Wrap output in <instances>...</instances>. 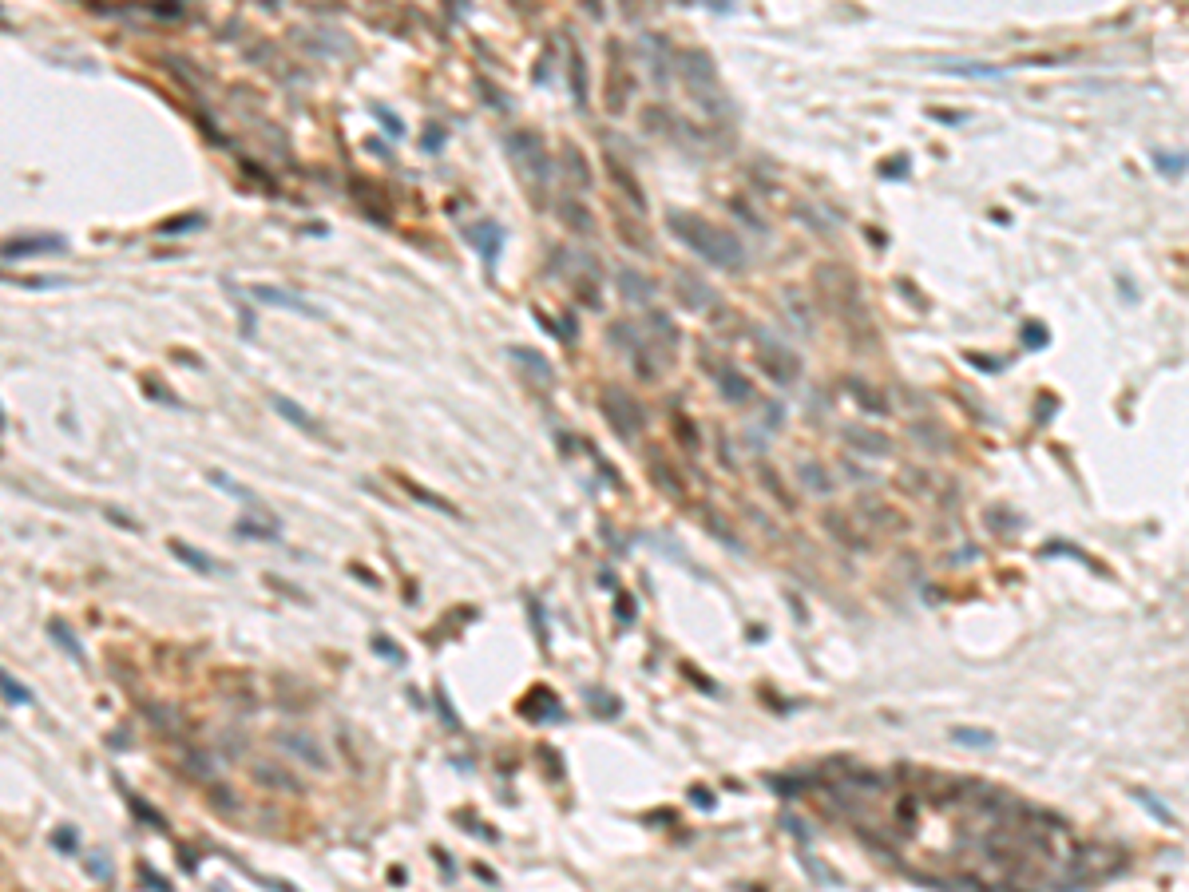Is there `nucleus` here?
<instances>
[{
    "instance_id": "1",
    "label": "nucleus",
    "mask_w": 1189,
    "mask_h": 892,
    "mask_svg": "<svg viewBox=\"0 0 1189 892\" xmlns=\"http://www.w3.org/2000/svg\"><path fill=\"white\" fill-rule=\"evenodd\" d=\"M666 230H671L686 250H694L698 258H706L710 266H722V270H729V274H742L745 270V246L737 243V234L714 226L710 218L694 215V210L671 207L666 210Z\"/></svg>"
},
{
    "instance_id": "2",
    "label": "nucleus",
    "mask_w": 1189,
    "mask_h": 892,
    "mask_svg": "<svg viewBox=\"0 0 1189 892\" xmlns=\"http://www.w3.org/2000/svg\"><path fill=\"white\" fill-rule=\"evenodd\" d=\"M678 76H682V84L691 87V96H698V104L706 107V112H722V79H718V68H714V60L710 52H702V48H682L678 52Z\"/></svg>"
},
{
    "instance_id": "3",
    "label": "nucleus",
    "mask_w": 1189,
    "mask_h": 892,
    "mask_svg": "<svg viewBox=\"0 0 1189 892\" xmlns=\"http://www.w3.org/2000/svg\"><path fill=\"white\" fill-rule=\"evenodd\" d=\"M817 286H821L825 302L833 306L841 317H848V326H856V314L868 317V309L861 302V282H856L853 270H845V266H817Z\"/></svg>"
},
{
    "instance_id": "4",
    "label": "nucleus",
    "mask_w": 1189,
    "mask_h": 892,
    "mask_svg": "<svg viewBox=\"0 0 1189 892\" xmlns=\"http://www.w3.org/2000/svg\"><path fill=\"white\" fill-rule=\"evenodd\" d=\"M504 152L519 167V175H527L535 187H547V179H552V155H547L544 135L519 127V132H512L504 139Z\"/></svg>"
},
{
    "instance_id": "5",
    "label": "nucleus",
    "mask_w": 1189,
    "mask_h": 892,
    "mask_svg": "<svg viewBox=\"0 0 1189 892\" xmlns=\"http://www.w3.org/2000/svg\"><path fill=\"white\" fill-rule=\"evenodd\" d=\"M599 409H603V417L611 420V428L623 440H631L635 433H643L646 428V409L635 400V393H627L623 385H603V393H599Z\"/></svg>"
},
{
    "instance_id": "6",
    "label": "nucleus",
    "mask_w": 1189,
    "mask_h": 892,
    "mask_svg": "<svg viewBox=\"0 0 1189 892\" xmlns=\"http://www.w3.org/2000/svg\"><path fill=\"white\" fill-rule=\"evenodd\" d=\"M757 369H762L777 389H789L797 377H801V357H797L789 345L773 342V337H757Z\"/></svg>"
},
{
    "instance_id": "7",
    "label": "nucleus",
    "mask_w": 1189,
    "mask_h": 892,
    "mask_svg": "<svg viewBox=\"0 0 1189 892\" xmlns=\"http://www.w3.org/2000/svg\"><path fill=\"white\" fill-rule=\"evenodd\" d=\"M274 741L286 749L289 758L306 761L309 769H329V754H325V746H322V741H317L314 734H306V730H282V734H274Z\"/></svg>"
},
{
    "instance_id": "8",
    "label": "nucleus",
    "mask_w": 1189,
    "mask_h": 892,
    "mask_svg": "<svg viewBox=\"0 0 1189 892\" xmlns=\"http://www.w3.org/2000/svg\"><path fill=\"white\" fill-rule=\"evenodd\" d=\"M52 250H64V234H20V238L0 243V258L5 262H20V258H32V254H52Z\"/></svg>"
},
{
    "instance_id": "9",
    "label": "nucleus",
    "mask_w": 1189,
    "mask_h": 892,
    "mask_svg": "<svg viewBox=\"0 0 1189 892\" xmlns=\"http://www.w3.org/2000/svg\"><path fill=\"white\" fill-rule=\"evenodd\" d=\"M254 302H266V306H278V309H289V314H302V317H322V309H317L314 302H306L302 294H294V290H278V286H250L246 290Z\"/></svg>"
},
{
    "instance_id": "10",
    "label": "nucleus",
    "mask_w": 1189,
    "mask_h": 892,
    "mask_svg": "<svg viewBox=\"0 0 1189 892\" xmlns=\"http://www.w3.org/2000/svg\"><path fill=\"white\" fill-rule=\"evenodd\" d=\"M464 238L480 250L488 270H496V258H499V246H504V226H496L492 218H480V223H468L464 226Z\"/></svg>"
},
{
    "instance_id": "11",
    "label": "nucleus",
    "mask_w": 1189,
    "mask_h": 892,
    "mask_svg": "<svg viewBox=\"0 0 1189 892\" xmlns=\"http://www.w3.org/2000/svg\"><path fill=\"white\" fill-rule=\"evenodd\" d=\"M603 171L607 179L615 183V190L627 198V203H635V210H646V195H643V187H638V179L635 171L623 163V159H615V155H603Z\"/></svg>"
},
{
    "instance_id": "12",
    "label": "nucleus",
    "mask_w": 1189,
    "mask_h": 892,
    "mask_svg": "<svg viewBox=\"0 0 1189 892\" xmlns=\"http://www.w3.org/2000/svg\"><path fill=\"white\" fill-rule=\"evenodd\" d=\"M250 777H254L258 786H266V789H282V794H306L302 777H297L294 769H286V766H274V761H254V766H250Z\"/></svg>"
},
{
    "instance_id": "13",
    "label": "nucleus",
    "mask_w": 1189,
    "mask_h": 892,
    "mask_svg": "<svg viewBox=\"0 0 1189 892\" xmlns=\"http://www.w3.org/2000/svg\"><path fill=\"white\" fill-rule=\"evenodd\" d=\"M674 282H678V298H682V306L698 309V314H706V309L718 306V294L702 282V278L686 274V270H674Z\"/></svg>"
},
{
    "instance_id": "14",
    "label": "nucleus",
    "mask_w": 1189,
    "mask_h": 892,
    "mask_svg": "<svg viewBox=\"0 0 1189 892\" xmlns=\"http://www.w3.org/2000/svg\"><path fill=\"white\" fill-rule=\"evenodd\" d=\"M559 218H563V226H572L575 234H583V238H591L595 234V210L583 203V198H575V195H567V198H559Z\"/></svg>"
},
{
    "instance_id": "15",
    "label": "nucleus",
    "mask_w": 1189,
    "mask_h": 892,
    "mask_svg": "<svg viewBox=\"0 0 1189 892\" xmlns=\"http://www.w3.org/2000/svg\"><path fill=\"white\" fill-rule=\"evenodd\" d=\"M615 282H618V290H623L627 302H635V306H651V302H654V282L643 274V270L623 266V270L615 274Z\"/></svg>"
},
{
    "instance_id": "16",
    "label": "nucleus",
    "mask_w": 1189,
    "mask_h": 892,
    "mask_svg": "<svg viewBox=\"0 0 1189 892\" xmlns=\"http://www.w3.org/2000/svg\"><path fill=\"white\" fill-rule=\"evenodd\" d=\"M270 405H274L278 413H282V417H286V420H289V425H294V428H302L306 437H317V440H325V445H334V440L325 437V428L317 425V420L309 417L306 409L297 405V400H289V397H278V393H274V397H270Z\"/></svg>"
},
{
    "instance_id": "17",
    "label": "nucleus",
    "mask_w": 1189,
    "mask_h": 892,
    "mask_svg": "<svg viewBox=\"0 0 1189 892\" xmlns=\"http://www.w3.org/2000/svg\"><path fill=\"white\" fill-rule=\"evenodd\" d=\"M167 547H171V556L178 559V564L191 567L195 575H218V571H223V564H218L215 556H206V551L191 547L187 539H178V536H175V539H167Z\"/></svg>"
},
{
    "instance_id": "18",
    "label": "nucleus",
    "mask_w": 1189,
    "mask_h": 892,
    "mask_svg": "<svg viewBox=\"0 0 1189 892\" xmlns=\"http://www.w3.org/2000/svg\"><path fill=\"white\" fill-rule=\"evenodd\" d=\"M611 56H615V64H611V87H607V107L618 115L627 107V96H631L635 79L627 76V68H623V48L611 44Z\"/></svg>"
},
{
    "instance_id": "19",
    "label": "nucleus",
    "mask_w": 1189,
    "mask_h": 892,
    "mask_svg": "<svg viewBox=\"0 0 1189 892\" xmlns=\"http://www.w3.org/2000/svg\"><path fill=\"white\" fill-rule=\"evenodd\" d=\"M821 524H825V532L833 536L841 547H848V551H864V547H868V544H864V536H861V532H853V520H848L845 512H825V516H821Z\"/></svg>"
},
{
    "instance_id": "20",
    "label": "nucleus",
    "mask_w": 1189,
    "mask_h": 892,
    "mask_svg": "<svg viewBox=\"0 0 1189 892\" xmlns=\"http://www.w3.org/2000/svg\"><path fill=\"white\" fill-rule=\"evenodd\" d=\"M845 440H848V445H856L861 453H873V456H888V453H892V440H888L884 433H876V428H868V425H848L845 428Z\"/></svg>"
},
{
    "instance_id": "21",
    "label": "nucleus",
    "mask_w": 1189,
    "mask_h": 892,
    "mask_svg": "<svg viewBox=\"0 0 1189 892\" xmlns=\"http://www.w3.org/2000/svg\"><path fill=\"white\" fill-rule=\"evenodd\" d=\"M845 393L853 397L868 417H884V413H888V400H884L881 393H876V389L868 385V381H861V377H848V381H845Z\"/></svg>"
},
{
    "instance_id": "22",
    "label": "nucleus",
    "mask_w": 1189,
    "mask_h": 892,
    "mask_svg": "<svg viewBox=\"0 0 1189 892\" xmlns=\"http://www.w3.org/2000/svg\"><path fill=\"white\" fill-rule=\"evenodd\" d=\"M718 389H722V397L729 400V405H745V400H754V385H749L734 365L718 369Z\"/></svg>"
},
{
    "instance_id": "23",
    "label": "nucleus",
    "mask_w": 1189,
    "mask_h": 892,
    "mask_svg": "<svg viewBox=\"0 0 1189 892\" xmlns=\"http://www.w3.org/2000/svg\"><path fill=\"white\" fill-rule=\"evenodd\" d=\"M567 64H572V68H567V76H572L575 107H587V104H591V99H587V96H591V84H587V60H583V48H579L575 40H572V56H567Z\"/></svg>"
},
{
    "instance_id": "24",
    "label": "nucleus",
    "mask_w": 1189,
    "mask_h": 892,
    "mask_svg": "<svg viewBox=\"0 0 1189 892\" xmlns=\"http://www.w3.org/2000/svg\"><path fill=\"white\" fill-rule=\"evenodd\" d=\"M508 354H512V361H516V365H524V369H532V373H535L539 381H544V385H555V369H552V361H547V357H539V354H535V349H524V345H512V349H508Z\"/></svg>"
},
{
    "instance_id": "25",
    "label": "nucleus",
    "mask_w": 1189,
    "mask_h": 892,
    "mask_svg": "<svg viewBox=\"0 0 1189 892\" xmlns=\"http://www.w3.org/2000/svg\"><path fill=\"white\" fill-rule=\"evenodd\" d=\"M397 484H401V488H405V492L413 496V500H421L425 508H433V512H444V516H461V512H456V504H453V500H444V496L428 492V488H421V484H416V480H408V476H397Z\"/></svg>"
},
{
    "instance_id": "26",
    "label": "nucleus",
    "mask_w": 1189,
    "mask_h": 892,
    "mask_svg": "<svg viewBox=\"0 0 1189 892\" xmlns=\"http://www.w3.org/2000/svg\"><path fill=\"white\" fill-rule=\"evenodd\" d=\"M671 433L678 440V448H686V453H698L702 448V437H698V425L686 413H674L671 417Z\"/></svg>"
},
{
    "instance_id": "27",
    "label": "nucleus",
    "mask_w": 1189,
    "mask_h": 892,
    "mask_svg": "<svg viewBox=\"0 0 1189 892\" xmlns=\"http://www.w3.org/2000/svg\"><path fill=\"white\" fill-rule=\"evenodd\" d=\"M651 476H654V484L663 488V492H671V496H682L686 492V484L678 480V473L658 453H651Z\"/></svg>"
},
{
    "instance_id": "28",
    "label": "nucleus",
    "mask_w": 1189,
    "mask_h": 892,
    "mask_svg": "<svg viewBox=\"0 0 1189 892\" xmlns=\"http://www.w3.org/2000/svg\"><path fill=\"white\" fill-rule=\"evenodd\" d=\"M757 476H762V488H765V492L773 496L777 504L785 508V512H793L797 504H793V496L785 492V484H782V476H777V468H773V464H762V468H757Z\"/></svg>"
},
{
    "instance_id": "29",
    "label": "nucleus",
    "mask_w": 1189,
    "mask_h": 892,
    "mask_svg": "<svg viewBox=\"0 0 1189 892\" xmlns=\"http://www.w3.org/2000/svg\"><path fill=\"white\" fill-rule=\"evenodd\" d=\"M563 159H567V175H575L579 187H591V167H587V159L575 143H563Z\"/></svg>"
},
{
    "instance_id": "30",
    "label": "nucleus",
    "mask_w": 1189,
    "mask_h": 892,
    "mask_svg": "<svg viewBox=\"0 0 1189 892\" xmlns=\"http://www.w3.org/2000/svg\"><path fill=\"white\" fill-rule=\"evenodd\" d=\"M0 694H5L13 706H28V703H36L32 690H28L24 683H16V678L8 675V670H0Z\"/></svg>"
},
{
    "instance_id": "31",
    "label": "nucleus",
    "mask_w": 1189,
    "mask_h": 892,
    "mask_svg": "<svg viewBox=\"0 0 1189 892\" xmlns=\"http://www.w3.org/2000/svg\"><path fill=\"white\" fill-rule=\"evenodd\" d=\"M48 635H52L56 643L64 647V650H68V655H72V658H76V663H84V647L76 643V635H72V627H68V623H59V619H52V623H48Z\"/></svg>"
},
{
    "instance_id": "32",
    "label": "nucleus",
    "mask_w": 1189,
    "mask_h": 892,
    "mask_svg": "<svg viewBox=\"0 0 1189 892\" xmlns=\"http://www.w3.org/2000/svg\"><path fill=\"white\" fill-rule=\"evenodd\" d=\"M238 536H246V539H266V544H274L278 536V524L270 520V524H262V520H238Z\"/></svg>"
},
{
    "instance_id": "33",
    "label": "nucleus",
    "mask_w": 1189,
    "mask_h": 892,
    "mask_svg": "<svg viewBox=\"0 0 1189 892\" xmlns=\"http://www.w3.org/2000/svg\"><path fill=\"white\" fill-rule=\"evenodd\" d=\"M615 223H618V234H623V243H627V246H638L643 254H651V250H654V246H651V234H646V230L638 226V223H635V230H631V218H623V215H618Z\"/></svg>"
},
{
    "instance_id": "34",
    "label": "nucleus",
    "mask_w": 1189,
    "mask_h": 892,
    "mask_svg": "<svg viewBox=\"0 0 1189 892\" xmlns=\"http://www.w3.org/2000/svg\"><path fill=\"white\" fill-rule=\"evenodd\" d=\"M801 476H805V484L813 488V492H833V480H828V473L817 460H805L801 464Z\"/></svg>"
},
{
    "instance_id": "35",
    "label": "nucleus",
    "mask_w": 1189,
    "mask_h": 892,
    "mask_svg": "<svg viewBox=\"0 0 1189 892\" xmlns=\"http://www.w3.org/2000/svg\"><path fill=\"white\" fill-rule=\"evenodd\" d=\"M952 741H959V746H972V749H979V746H992V741H995V734H987V730H972V726H956V730H952Z\"/></svg>"
},
{
    "instance_id": "36",
    "label": "nucleus",
    "mask_w": 1189,
    "mask_h": 892,
    "mask_svg": "<svg viewBox=\"0 0 1189 892\" xmlns=\"http://www.w3.org/2000/svg\"><path fill=\"white\" fill-rule=\"evenodd\" d=\"M864 512H868V520H876V524L892 528V532H901V528H904V520L896 516L892 508H884V504H864Z\"/></svg>"
},
{
    "instance_id": "37",
    "label": "nucleus",
    "mask_w": 1189,
    "mask_h": 892,
    "mask_svg": "<svg viewBox=\"0 0 1189 892\" xmlns=\"http://www.w3.org/2000/svg\"><path fill=\"white\" fill-rule=\"evenodd\" d=\"M206 218L203 215H183V218H167L163 226H159V234H183V230H195V226H203Z\"/></svg>"
},
{
    "instance_id": "38",
    "label": "nucleus",
    "mask_w": 1189,
    "mask_h": 892,
    "mask_svg": "<svg viewBox=\"0 0 1189 892\" xmlns=\"http://www.w3.org/2000/svg\"><path fill=\"white\" fill-rule=\"evenodd\" d=\"M147 718H151L155 726H163V730H178V714L171 706H151L147 710Z\"/></svg>"
},
{
    "instance_id": "39",
    "label": "nucleus",
    "mask_w": 1189,
    "mask_h": 892,
    "mask_svg": "<svg viewBox=\"0 0 1189 892\" xmlns=\"http://www.w3.org/2000/svg\"><path fill=\"white\" fill-rule=\"evenodd\" d=\"M1047 342H1051V334H1047V329L1043 326H1023V345L1027 349H1038V345H1047Z\"/></svg>"
},
{
    "instance_id": "40",
    "label": "nucleus",
    "mask_w": 1189,
    "mask_h": 892,
    "mask_svg": "<svg viewBox=\"0 0 1189 892\" xmlns=\"http://www.w3.org/2000/svg\"><path fill=\"white\" fill-rule=\"evenodd\" d=\"M211 480H215L218 488H226V492H231V496H238V500H254V492H246L242 484H234V480L226 476V473H211Z\"/></svg>"
},
{
    "instance_id": "41",
    "label": "nucleus",
    "mask_w": 1189,
    "mask_h": 892,
    "mask_svg": "<svg viewBox=\"0 0 1189 892\" xmlns=\"http://www.w3.org/2000/svg\"><path fill=\"white\" fill-rule=\"evenodd\" d=\"M187 774L211 777V758H206V754H191V758H187Z\"/></svg>"
},
{
    "instance_id": "42",
    "label": "nucleus",
    "mask_w": 1189,
    "mask_h": 892,
    "mask_svg": "<svg viewBox=\"0 0 1189 892\" xmlns=\"http://www.w3.org/2000/svg\"><path fill=\"white\" fill-rule=\"evenodd\" d=\"M373 650H377V655H385V658H393V663H401V650L389 643L385 635H377V639H373Z\"/></svg>"
},
{
    "instance_id": "43",
    "label": "nucleus",
    "mask_w": 1189,
    "mask_h": 892,
    "mask_svg": "<svg viewBox=\"0 0 1189 892\" xmlns=\"http://www.w3.org/2000/svg\"><path fill=\"white\" fill-rule=\"evenodd\" d=\"M904 163H908V159H904V155H896V159H892V167H881V175H884V179H888V175H892V179H904V171H908Z\"/></svg>"
},
{
    "instance_id": "44",
    "label": "nucleus",
    "mask_w": 1189,
    "mask_h": 892,
    "mask_svg": "<svg viewBox=\"0 0 1189 892\" xmlns=\"http://www.w3.org/2000/svg\"><path fill=\"white\" fill-rule=\"evenodd\" d=\"M377 115L389 124V135H405V127H401V119H397L393 112H385V107H377Z\"/></svg>"
},
{
    "instance_id": "45",
    "label": "nucleus",
    "mask_w": 1189,
    "mask_h": 892,
    "mask_svg": "<svg viewBox=\"0 0 1189 892\" xmlns=\"http://www.w3.org/2000/svg\"><path fill=\"white\" fill-rule=\"evenodd\" d=\"M635 611H638V603H635L631 595H618V619H623V623L635 615Z\"/></svg>"
},
{
    "instance_id": "46",
    "label": "nucleus",
    "mask_w": 1189,
    "mask_h": 892,
    "mask_svg": "<svg viewBox=\"0 0 1189 892\" xmlns=\"http://www.w3.org/2000/svg\"><path fill=\"white\" fill-rule=\"evenodd\" d=\"M691 797L698 801L702 809H714V797H710V789H691Z\"/></svg>"
},
{
    "instance_id": "47",
    "label": "nucleus",
    "mask_w": 1189,
    "mask_h": 892,
    "mask_svg": "<svg viewBox=\"0 0 1189 892\" xmlns=\"http://www.w3.org/2000/svg\"><path fill=\"white\" fill-rule=\"evenodd\" d=\"M425 147H428V152H436V147H441V127H428V135H425Z\"/></svg>"
},
{
    "instance_id": "48",
    "label": "nucleus",
    "mask_w": 1189,
    "mask_h": 892,
    "mask_svg": "<svg viewBox=\"0 0 1189 892\" xmlns=\"http://www.w3.org/2000/svg\"><path fill=\"white\" fill-rule=\"evenodd\" d=\"M932 119H940V124H959L964 115H959V112H932Z\"/></svg>"
}]
</instances>
